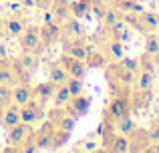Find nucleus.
<instances>
[{"mask_svg": "<svg viewBox=\"0 0 159 153\" xmlns=\"http://www.w3.org/2000/svg\"><path fill=\"white\" fill-rule=\"evenodd\" d=\"M66 89H69L70 97H77V95L83 93V79H77V77H69L66 79Z\"/></svg>", "mask_w": 159, "mask_h": 153, "instance_id": "473e14b6", "label": "nucleus"}, {"mask_svg": "<svg viewBox=\"0 0 159 153\" xmlns=\"http://www.w3.org/2000/svg\"><path fill=\"white\" fill-rule=\"evenodd\" d=\"M32 133V125H28V123H16V125L8 127L6 129V143L8 145H16L20 147L24 141H26V137Z\"/></svg>", "mask_w": 159, "mask_h": 153, "instance_id": "39448f33", "label": "nucleus"}, {"mask_svg": "<svg viewBox=\"0 0 159 153\" xmlns=\"http://www.w3.org/2000/svg\"><path fill=\"white\" fill-rule=\"evenodd\" d=\"M155 32H157V36H159V26H157V30H155Z\"/></svg>", "mask_w": 159, "mask_h": 153, "instance_id": "de8ad7c7", "label": "nucleus"}, {"mask_svg": "<svg viewBox=\"0 0 159 153\" xmlns=\"http://www.w3.org/2000/svg\"><path fill=\"white\" fill-rule=\"evenodd\" d=\"M43 103H39L34 97L26 103V105L20 107V121L22 123H28V125H34L36 121H40L43 117Z\"/></svg>", "mask_w": 159, "mask_h": 153, "instance_id": "0eeeda50", "label": "nucleus"}, {"mask_svg": "<svg viewBox=\"0 0 159 153\" xmlns=\"http://www.w3.org/2000/svg\"><path fill=\"white\" fill-rule=\"evenodd\" d=\"M99 147V143H97V139L95 137H89V139H85V141L81 143V149L85 151V153H91V151H95Z\"/></svg>", "mask_w": 159, "mask_h": 153, "instance_id": "4c0bfd02", "label": "nucleus"}, {"mask_svg": "<svg viewBox=\"0 0 159 153\" xmlns=\"http://www.w3.org/2000/svg\"><path fill=\"white\" fill-rule=\"evenodd\" d=\"M12 105V89L6 85H0V111Z\"/></svg>", "mask_w": 159, "mask_h": 153, "instance_id": "f704fd0d", "label": "nucleus"}, {"mask_svg": "<svg viewBox=\"0 0 159 153\" xmlns=\"http://www.w3.org/2000/svg\"><path fill=\"white\" fill-rule=\"evenodd\" d=\"M87 69H103L107 67V56L103 55V51H91L85 59Z\"/></svg>", "mask_w": 159, "mask_h": 153, "instance_id": "5701e85b", "label": "nucleus"}, {"mask_svg": "<svg viewBox=\"0 0 159 153\" xmlns=\"http://www.w3.org/2000/svg\"><path fill=\"white\" fill-rule=\"evenodd\" d=\"M93 4H97V6H107L109 4V0H91Z\"/></svg>", "mask_w": 159, "mask_h": 153, "instance_id": "37998d69", "label": "nucleus"}, {"mask_svg": "<svg viewBox=\"0 0 159 153\" xmlns=\"http://www.w3.org/2000/svg\"><path fill=\"white\" fill-rule=\"evenodd\" d=\"M151 143L147 135V129H139L137 127L131 135H129V153H143L145 147Z\"/></svg>", "mask_w": 159, "mask_h": 153, "instance_id": "9b49d317", "label": "nucleus"}, {"mask_svg": "<svg viewBox=\"0 0 159 153\" xmlns=\"http://www.w3.org/2000/svg\"><path fill=\"white\" fill-rule=\"evenodd\" d=\"M135 75L137 73L127 71V69L121 67L119 63H111L107 67V79L113 81V83H117V85H121V87H131L133 83H135Z\"/></svg>", "mask_w": 159, "mask_h": 153, "instance_id": "7ed1b4c3", "label": "nucleus"}, {"mask_svg": "<svg viewBox=\"0 0 159 153\" xmlns=\"http://www.w3.org/2000/svg\"><path fill=\"white\" fill-rule=\"evenodd\" d=\"M61 24H58V20H51V22H43V26L39 28L40 32V40L44 43V47H48V44L52 43H58L61 40Z\"/></svg>", "mask_w": 159, "mask_h": 153, "instance_id": "1a4fd4ad", "label": "nucleus"}, {"mask_svg": "<svg viewBox=\"0 0 159 153\" xmlns=\"http://www.w3.org/2000/svg\"><path fill=\"white\" fill-rule=\"evenodd\" d=\"M48 10L58 22H65L66 18H70V0H52Z\"/></svg>", "mask_w": 159, "mask_h": 153, "instance_id": "f3484780", "label": "nucleus"}, {"mask_svg": "<svg viewBox=\"0 0 159 153\" xmlns=\"http://www.w3.org/2000/svg\"><path fill=\"white\" fill-rule=\"evenodd\" d=\"M62 30L69 36H85V26H83L81 18H75V16H70L62 22Z\"/></svg>", "mask_w": 159, "mask_h": 153, "instance_id": "aec40b11", "label": "nucleus"}, {"mask_svg": "<svg viewBox=\"0 0 159 153\" xmlns=\"http://www.w3.org/2000/svg\"><path fill=\"white\" fill-rule=\"evenodd\" d=\"M30 99H32V87L28 85V83H16L14 89H12V103L22 107V105H26Z\"/></svg>", "mask_w": 159, "mask_h": 153, "instance_id": "f8f14e48", "label": "nucleus"}, {"mask_svg": "<svg viewBox=\"0 0 159 153\" xmlns=\"http://www.w3.org/2000/svg\"><path fill=\"white\" fill-rule=\"evenodd\" d=\"M89 109H91V97H87V95H83V93L77 95V97H70V101L65 105V111L75 119L87 115Z\"/></svg>", "mask_w": 159, "mask_h": 153, "instance_id": "423d86ee", "label": "nucleus"}, {"mask_svg": "<svg viewBox=\"0 0 159 153\" xmlns=\"http://www.w3.org/2000/svg\"><path fill=\"white\" fill-rule=\"evenodd\" d=\"M70 139V133L69 131H62V129H54L52 131V139H51V149H61L66 141Z\"/></svg>", "mask_w": 159, "mask_h": 153, "instance_id": "c756f323", "label": "nucleus"}, {"mask_svg": "<svg viewBox=\"0 0 159 153\" xmlns=\"http://www.w3.org/2000/svg\"><path fill=\"white\" fill-rule=\"evenodd\" d=\"M113 8L121 12V14H127V12H141L143 6H141L139 0H109Z\"/></svg>", "mask_w": 159, "mask_h": 153, "instance_id": "6ab92c4d", "label": "nucleus"}, {"mask_svg": "<svg viewBox=\"0 0 159 153\" xmlns=\"http://www.w3.org/2000/svg\"><path fill=\"white\" fill-rule=\"evenodd\" d=\"M4 30H6L8 34H12V36H18L20 32L24 30L22 18H18V16H10L8 20H4Z\"/></svg>", "mask_w": 159, "mask_h": 153, "instance_id": "bb28decb", "label": "nucleus"}, {"mask_svg": "<svg viewBox=\"0 0 159 153\" xmlns=\"http://www.w3.org/2000/svg\"><path fill=\"white\" fill-rule=\"evenodd\" d=\"M139 16H141V22H143V26L147 28V32H155V30H157V26H159V14H157V12L141 10Z\"/></svg>", "mask_w": 159, "mask_h": 153, "instance_id": "393cba45", "label": "nucleus"}, {"mask_svg": "<svg viewBox=\"0 0 159 153\" xmlns=\"http://www.w3.org/2000/svg\"><path fill=\"white\" fill-rule=\"evenodd\" d=\"M123 18V14H121L119 10H117V8H105V14H103V18H101V22H103V26H111V24H115L117 20H121Z\"/></svg>", "mask_w": 159, "mask_h": 153, "instance_id": "2f4dec72", "label": "nucleus"}, {"mask_svg": "<svg viewBox=\"0 0 159 153\" xmlns=\"http://www.w3.org/2000/svg\"><path fill=\"white\" fill-rule=\"evenodd\" d=\"M153 99V93L151 91H141V89H135L131 93V107L133 111H141V109H147L149 103Z\"/></svg>", "mask_w": 159, "mask_h": 153, "instance_id": "dca6fc26", "label": "nucleus"}, {"mask_svg": "<svg viewBox=\"0 0 159 153\" xmlns=\"http://www.w3.org/2000/svg\"><path fill=\"white\" fill-rule=\"evenodd\" d=\"M0 153H20V147H16V145H6L4 149H0Z\"/></svg>", "mask_w": 159, "mask_h": 153, "instance_id": "a19ab883", "label": "nucleus"}, {"mask_svg": "<svg viewBox=\"0 0 159 153\" xmlns=\"http://www.w3.org/2000/svg\"><path fill=\"white\" fill-rule=\"evenodd\" d=\"M57 127L52 125V121H47L39 131H32V139H34V145L39 149H51V139H52V131Z\"/></svg>", "mask_w": 159, "mask_h": 153, "instance_id": "9d476101", "label": "nucleus"}, {"mask_svg": "<svg viewBox=\"0 0 159 153\" xmlns=\"http://www.w3.org/2000/svg\"><path fill=\"white\" fill-rule=\"evenodd\" d=\"M57 87H58V85H54L52 81L39 83L36 87H32V97H34L39 103H47L48 99L54 97V91H57Z\"/></svg>", "mask_w": 159, "mask_h": 153, "instance_id": "ddd939ff", "label": "nucleus"}, {"mask_svg": "<svg viewBox=\"0 0 159 153\" xmlns=\"http://www.w3.org/2000/svg\"><path fill=\"white\" fill-rule=\"evenodd\" d=\"M117 63H119L121 67H125L127 71H131V73H137V71H139V59H133V56H123V59L117 61Z\"/></svg>", "mask_w": 159, "mask_h": 153, "instance_id": "e433bc0d", "label": "nucleus"}, {"mask_svg": "<svg viewBox=\"0 0 159 153\" xmlns=\"http://www.w3.org/2000/svg\"><path fill=\"white\" fill-rule=\"evenodd\" d=\"M91 153H109V149H107V147H97V149H95V151H91Z\"/></svg>", "mask_w": 159, "mask_h": 153, "instance_id": "c03bdc74", "label": "nucleus"}, {"mask_svg": "<svg viewBox=\"0 0 159 153\" xmlns=\"http://www.w3.org/2000/svg\"><path fill=\"white\" fill-rule=\"evenodd\" d=\"M18 44L22 48V52H34L43 44L39 26H24V30L18 34Z\"/></svg>", "mask_w": 159, "mask_h": 153, "instance_id": "f03ea898", "label": "nucleus"}, {"mask_svg": "<svg viewBox=\"0 0 159 153\" xmlns=\"http://www.w3.org/2000/svg\"><path fill=\"white\" fill-rule=\"evenodd\" d=\"M62 48H65V55H70L79 61H85L87 55L91 52V47H87L83 36H70V38L62 40Z\"/></svg>", "mask_w": 159, "mask_h": 153, "instance_id": "20e7f679", "label": "nucleus"}, {"mask_svg": "<svg viewBox=\"0 0 159 153\" xmlns=\"http://www.w3.org/2000/svg\"><path fill=\"white\" fill-rule=\"evenodd\" d=\"M58 61H61V65L65 67V71L69 73V77L83 79V77L87 75V65H85V61H79V59H75V56H70V55H62Z\"/></svg>", "mask_w": 159, "mask_h": 153, "instance_id": "6e6552de", "label": "nucleus"}, {"mask_svg": "<svg viewBox=\"0 0 159 153\" xmlns=\"http://www.w3.org/2000/svg\"><path fill=\"white\" fill-rule=\"evenodd\" d=\"M91 6H93L91 0H73V2H70V16H75V18H85L91 12Z\"/></svg>", "mask_w": 159, "mask_h": 153, "instance_id": "4be33fe9", "label": "nucleus"}, {"mask_svg": "<svg viewBox=\"0 0 159 153\" xmlns=\"http://www.w3.org/2000/svg\"><path fill=\"white\" fill-rule=\"evenodd\" d=\"M135 89H141V91H151L153 89V73L149 71H137L135 75Z\"/></svg>", "mask_w": 159, "mask_h": 153, "instance_id": "b1692460", "label": "nucleus"}, {"mask_svg": "<svg viewBox=\"0 0 159 153\" xmlns=\"http://www.w3.org/2000/svg\"><path fill=\"white\" fill-rule=\"evenodd\" d=\"M54 105L57 107H65L66 103L70 101V93H69V89H66V85L62 83V85H58L57 87V91H54Z\"/></svg>", "mask_w": 159, "mask_h": 153, "instance_id": "7c9ffc66", "label": "nucleus"}, {"mask_svg": "<svg viewBox=\"0 0 159 153\" xmlns=\"http://www.w3.org/2000/svg\"><path fill=\"white\" fill-rule=\"evenodd\" d=\"M69 79V73L65 71V67L61 65V61H54L48 67V81H52L54 85H62Z\"/></svg>", "mask_w": 159, "mask_h": 153, "instance_id": "a211bd4d", "label": "nucleus"}, {"mask_svg": "<svg viewBox=\"0 0 159 153\" xmlns=\"http://www.w3.org/2000/svg\"><path fill=\"white\" fill-rule=\"evenodd\" d=\"M147 135L151 139V143H159V127L155 123H151V127H147Z\"/></svg>", "mask_w": 159, "mask_h": 153, "instance_id": "58836bf2", "label": "nucleus"}, {"mask_svg": "<svg viewBox=\"0 0 159 153\" xmlns=\"http://www.w3.org/2000/svg\"><path fill=\"white\" fill-rule=\"evenodd\" d=\"M4 59H8V48L0 43V61H4Z\"/></svg>", "mask_w": 159, "mask_h": 153, "instance_id": "79ce46f5", "label": "nucleus"}, {"mask_svg": "<svg viewBox=\"0 0 159 153\" xmlns=\"http://www.w3.org/2000/svg\"><path fill=\"white\" fill-rule=\"evenodd\" d=\"M0 123H2L4 129L16 125V123H20V107L12 103V105H8L6 109H2L0 111Z\"/></svg>", "mask_w": 159, "mask_h": 153, "instance_id": "4468645a", "label": "nucleus"}, {"mask_svg": "<svg viewBox=\"0 0 159 153\" xmlns=\"http://www.w3.org/2000/svg\"><path fill=\"white\" fill-rule=\"evenodd\" d=\"M153 123H155V125L159 127V111H157V113H155V117H153Z\"/></svg>", "mask_w": 159, "mask_h": 153, "instance_id": "49530a36", "label": "nucleus"}, {"mask_svg": "<svg viewBox=\"0 0 159 153\" xmlns=\"http://www.w3.org/2000/svg\"><path fill=\"white\" fill-rule=\"evenodd\" d=\"M143 153H159V143H149Z\"/></svg>", "mask_w": 159, "mask_h": 153, "instance_id": "ea45409f", "label": "nucleus"}, {"mask_svg": "<svg viewBox=\"0 0 159 153\" xmlns=\"http://www.w3.org/2000/svg\"><path fill=\"white\" fill-rule=\"evenodd\" d=\"M135 129H137V125H135V121L131 119V115H129V117H125V119H119V121L115 123V131H117V133H121V135H127V137Z\"/></svg>", "mask_w": 159, "mask_h": 153, "instance_id": "c85d7f7f", "label": "nucleus"}, {"mask_svg": "<svg viewBox=\"0 0 159 153\" xmlns=\"http://www.w3.org/2000/svg\"><path fill=\"white\" fill-rule=\"evenodd\" d=\"M145 55H151V56H159V36L157 32H149L145 36Z\"/></svg>", "mask_w": 159, "mask_h": 153, "instance_id": "cd10ccee", "label": "nucleus"}, {"mask_svg": "<svg viewBox=\"0 0 159 153\" xmlns=\"http://www.w3.org/2000/svg\"><path fill=\"white\" fill-rule=\"evenodd\" d=\"M105 28H107L109 36H111L113 40H117V38H119V34L125 30V28H127V22H125V20L121 18V20H117L115 24H111V26H105Z\"/></svg>", "mask_w": 159, "mask_h": 153, "instance_id": "c9c22d12", "label": "nucleus"}, {"mask_svg": "<svg viewBox=\"0 0 159 153\" xmlns=\"http://www.w3.org/2000/svg\"><path fill=\"white\" fill-rule=\"evenodd\" d=\"M155 67H157V59H155V56H151V55H141V59H139V71L153 73V71H155Z\"/></svg>", "mask_w": 159, "mask_h": 153, "instance_id": "72a5a7b5", "label": "nucleus"}, {"mask_svg": "<svg viewBox=\"0 0 159 153\" xmlns=\"http://www.w3.org/2000/svg\"><path fill=\"white\" fill-rule=\"evenodd\" d=\"M16 65H18L24 73L32 75L34 69L39 67V59H36V55H32V52H24V55H20L18 59H16Z\"/></svg>", "mask_w": 159, "mask_h": 153, "instance_id": "412c9836", "label": "nucleus"}, {"mask_svg": "<svg viewBox=\"0 0 159 153\" xmlns=\"http://www.w3.org/2000/svg\"><path fill=\"white\" fill-rule=\"evenodd\" d=\"M103 55L107 56V61H111V63H117V61H121L125 56V48H123V43H119V40H107L105 47H103Z\"/></svg>", "mask_w": 159, "mask_h": 153, "instance_id": "2eb2a0df", "label": "nucleus"}, {"mask_svg": "<svg viewBox=\"0 0 159 153\" xmlns=\"http://www.w3.org/2000/svg\"><path fill=\"white\" fill-rule=\"evenodd\" d=\"M133 113L131 107V91L125 87H117L113 89V97L109 101V105L105 107V119L117 123L119 119H125Z\"/></svg>", "mask_w": 159, "mask_h": 153, "instance_id": "f257e3e1", "label": "nucleus"}, {"mask_svg": "<svg viewBox=\"0 0 159 153\" xmlns=\"http://www.w3.org/2000/svg\"><path fill=\"white\" fill-rule=\"evenodd\" d=\"M2 32H4V18L0 16V34H2Z\"/></svg>", "mask_w": 159, "mask_h": 153, "instance_id": "a18cd8bd", "label": "nucleus"}, {"mask_svg": "<svg viewBox=\"0 0 159 153\" xmlns=\"http://www.w3.org/2000/svg\"><path fill=\"white\" fill-rule=\"evenodd\" d=\"M109 153H129V137L127 135H115V139L111 141V145L107 147Z\"/></svg>", "mask_w": 159, "mask_h": 153, "instance_id": "a878e982", "label": "nucleus"}]
</instances>
